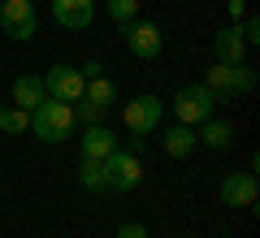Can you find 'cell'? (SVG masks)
<instances>
[{"label": "cell", "instance_id": "6da1fadb", "mask_svg": "<svg viewBox=\"0 0 260 238\" xmlns=\"http://www.w3.org/2000/svg\"><path fill=\"white\" fill-rule=\"evenodd\" d=\"M74 104H61V100H44L35 113H30V134L39 143H65L74 134Z\"/></svg>", "mask_w": 260, "mask_h": 238}, {"label": "cell", "instance_id": "7a4b0ae2", "mask_svg": "<svg viewBox=\"0 0 260 238\" xmlns=\"http://www.w3.org/2000/svg\"><path fill=\"white\" fill-rule=\"evenodd\" d=\"M204 87L213 91L217 104H234V95H251V91H256V70L213 61V70L204 74Z\"/></svg>", "mask_w": 260, "mask_h": 238}, {"label": "cell", "instance_id": "3957f363", "mask_svg": "<svg viewBox=\"0 0 260 238\" xmlns=\"http://www.w3.org/2000/svg\"><path fill=\"white\" fill-rule=\"evenodd\" d=\"M169 109H174V117L182 121V126H200V121H208L217 113V100H213V91H208L204 83H186V87L174 91Z\"/></svg>", "mask_w": 260, "mask_h": 238}, {"label": "cell", "instance_id": "277c9868", "mask_svg": "<svg viewBox=\"0 0 260 238\" xmlns=\"http://www.w3.org/2000/svg\"><path fill=\"white\" fill-rule=\"evenodd\" d=\"M160 117H165V100H160V95H152V91L135 95V100L121 109V121H126V130H130L135 139H148L152 130L160 126Z\"/></svg>", "mask_w": 260, "mask_h": 238}, {"label": "cell", "instance_id": "5b68a950", "mask_svg": "<svg viewBox=\"0 0 260 238\" xmlns=\"http://www.w3.org/2000/svg\"><path fill=\"white\" fill-rule=\"evenodd\" d=\"M35 26H39V13H35V0H0V30L18 44L35 39Z\"/></svg>", "mask_w": 260, "mask_h": 238}, {"label": "cell", "instance_id": "8992f818", "mask_svg": "<svg viewBox=\"0 0 260 238\" xmlns=\"http://www.w3.org/2000/svg\"><path fill=\"white\" fill-rule=\"evenodd\" d=\"M83 87H87V78H83V70H78V65H65V61H56L52 70L44 74V91H48V100L78 104V100H83Z\"/></svg>", "mask_w": 260, "mask_h": 238}, {"label": "cell", "instance_id": "52a82bcc", "mask_svg": "<svg viewBox=\"0 0 260 238\" xmlns=\"http://www.w3.org/2000/svg\"><path fill=\"white\" fill-rule=\"evenodd\" d=\"M121 39H126L130 56H139V61H156L160 48H165V35H160V26H156V22H143V18L126 22V26H121Z\"/></svg>", "mask_w": 260, "mask_h": 238}, {"label": "cell", "instance_id": "ba28073f", "mask_svg": "<svg viewBox=\"0 0 260 238\" xmlns=\"http://www.w3.org/2000/svg\"><path fill=\"white\" fill-rule=\"evenodd\" d=\"M104 178H109V191H135V186L143 182V165L135 152H113L109 160H104Z\"/></svg>", "mask_w": 260, "mask_h": 238}, {"label": "cell", "instance_id": "9c48e42d", "mask_svg": "<svg viewBox=\"0 0 260 238\" xmlns=\"http://www.w3.org/2000/svg\"><path fill=\"white\" fill-rule=\"evenodd\" d=\"M221 203L225 208H256V199H260V182H256V174H225L221 178Z\"/></svg>", "mask_w": 260, "mask_h": 238}, {"label": "cell", "instance_id": "30bf717a", "mask_svg": "<svg viewBox=\"0 0 260 238\" xmlns=\"http://www.w3.org/2000/svg\"><path fill=\"white\" fill-rule=\"evenodd\" d=\"M52 18L65 30H87L95 18V0H52Z\"/></svg>", "mask_w": 260, "mask_h": 238}, {"label": "cell", "instance_id": "8fae6325", "mask_svg": "<svg viewBox=\"0 0 260 238\" xmlns=\"http://www.w3.org/2000/svg\"><path fill=\"white\" fill-rule=\"evenodd\" d=\"M78 147H83L87 160H109L113 152H117V134H113L104 121H95V126H83V139H78Z\"/></svg>", "mask_w": 260, "mask_h": 238}, {"label": "cell", "instance_id": "7c38bea8", "mask_svg": "<svg viewBox=\"0 0 260 238\" xmlns=\"http://www.w3.org/2000/svg\"><path fill=\"white\" fill-rule=\"evenodd\" d=\"M213 56H217L221 65H243V56H247V44H243L239 22H230V26L217 30V39H213Z\"/></svg>", "mask_w": 260, "mask_h": 238}, {"label": "cell", "instance_id": "4fadbf2b", "mask_svg": "<svg viewBox=\"0 0 260 238\" xmlns=\"http://www.w3.org/2000/svg\"><path fill=\"white\" fill-rule=\"evenodd\" d=\"M13 109H26V113H35L39 104L48 100V91H44V78H35V74H18L13 78Z\"/></svg>", "mask_w": 260, "mask_h": 238}, {"label": "cell", "instance_id": "5bb4252c", "mask_svg": "<svg viewBox=\"0 0 260 238\" xmlns=\"http://www.w3.org/2000/svg\"><path fill=\"white\" fill-rule=\"evenodd\" d=\"M195 139H200L208 152H225V147L234 143V121H225V117H208V121H200V126H195Z\"/></svg>", "mask_w": 260, "mask_h": 238}, {"label": "cell", "instance_id": "9a60e30c", "mask_svg": "<svg viewBox=\"0 0 260 238\" xmlns=\"http://www.w3.org/2000/svg\"><path fill=\"white\" fill-rule=\"evenodd\" d=\"M160 147H165L169 160H186V156L200 147V139H195V126H182V121H178V126H169V130H165V139H160Z\"/></svg>", "mask_w": 260, "mask_h": 238}, {"label": "cell", "instance_id": "2e32d148", "mask_svg": "<svg viewBox=\"0 0 260 238\" xmlns=\"http://www.w3.org/2000/svg\"><path fill=\"white\" fill-rule=\"evenodd\" d=\"M78 186L83 191H95V195H104L109 191V178H104V160H78Z\"/></svg>", "mask_w": 260, "mask_h": 238}, {"label": "cell", "instance_id": "e0dca14e", "mask_svg": "<svg viewBox=\"0 0 260 238\" xmlns=\"http://www.w3.org/2000/svg\"><path fill=\"white\" fill-rule=\"evenodd\" d=\"M83 100H91V104H100V109H109V104L117 100V87H113V78H104V74L87 78V87H83Z\"/></svg>", "mask_w": 260, "mask_h": 238}, {"label": "cell", "instance_id": "ac0fdd59", "mask_svg": "<svg viewBox=\"0 0 260 238\" xmlns=\"http://www.w3.org/2000/svg\"><path fill=\"white\" fill-rule=\"evenodd\" d=\"M109 5V18L117 22V26H126V22L139 18V0H104Z\"/></svg>", "mask_w": 260, "mask_h": 238}, {"label": "cell", "instance_id": "d6986e66", "mask_svg": "<svg viewBox=\"0 0 260 238\" xmlns=\"http://www.w3.org/2000/svg\"><path fill=\"white\" fill-rule=\"evenodd\" d=\"M30 130V113L26 109H5V126H0V134H26Z\"/></svg>", "mask_w": 260, "mask_h": 238}, {"label": "cell", "instance_id": "ffe728a7", "mask_svg": "<svg viewBox=\"0 0 260 238\" xmlns=\"http://www.w3.org/2000/svg\"><path fill=\"white\" fill-rule=\"evenodd\" d=\"M239 30H243V44H247V48H256V44H260V22H256V18L239 22Z\"/></svg>", "mask_w": 260, "mask_h": 238}, {"label": "cell", "instance_id": "44dd1931", "mask_svg": "<svg viewBox=\"0 0 260 238\" xmlns=\"http://www.w3.org/2000/svg\"><path fill=\"white\" fill-rule=\"evenodd\" d=\"M117 238H148V229L139 221H126V225H117Z\"/></svg>", "mask_w": 260, "mask_h": 238}, {"label": "cell", "instance_id": "7402d4cb", "mask_svg": "<svg viewBox=\"0 0 260 238\" xmlns=\"http://www.w3.org/2000/svg\"><path fill=\"white\" fill-rule=\"evenodd\" d=\"M243 9H247V0H225V13H230V22H239Z\"/></svg>", "mask_w": 260, "mask_h": 238}, {"label": "cell", "instance_id": "603a6c76", "mask_svg": "<svg viewBox=\"0 0 260 238\" xmlns=\"http://www.w3.org/2000/svg\"><path fill=\"white\" fill-rule=\"evenodd\" d=\"M5 109H9V104H0V126H5Z\"/></svg>", "mask_w": 260, "mask_h": 238}]
</instances>
